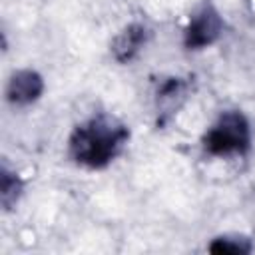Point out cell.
<instances>
[{"label": "cell", "mask_w": 255, "mask_h": 255, "mask_svg": "<svg viewBox=\"0 0 255 255\" xmlns=\"http://www.w3.org/2000/svg\"><path fill=\"white\" fill-rule=\"evenodd\" d=\"M143 28L141 26H129V28H126L118 38H116V44H114V54H116V58L118 60H122V62H126V60H129L133 54H135V50L139 48V44L143 42Z\"/></svg>", "instance_id": "obj_5"}, {"label": "cell", "mask_w": 255, "mask_h": 255, "mask_svg": "<svg viewBox=\"0 0 255 255\" xmlns=\"http://www.w3.org/2000/svg\"><path fill=\"white\" fill-rule=\"evenodd\" d=\"M42 92V80L34 72H18L8 86V98L18 104L32 102Z\"/></svg>", "instance_id": "obj_4"}, {"label": "cell", "mask_w": 255, "mask_h": 255, "mask_svg": "<svg viewBox=\"0 0 255 255\" xmlns=\"http://www.w3.org/2000/svg\"><path fill=\"white\" fill-rule=\"evenodd\" d=\"M126 139V129L110 118H98L76 129L72 137V151L78 161L92 167L108 163L122 141Z\"/></svg>", "instance_id": "obj_1"}, {"label": "cell", "mask_w": 255, "mask_h": 255, "mask_svg": "<svg viewBox=\"0 0 255 255\" xmlns=\"http://www.w3.org/2000/svg\"><path fill=\"white\" fill-rule=\"evenodd\" d=\"M221 30V22H219V16L211 10H203L187 28V34H185V44L189 48H201V46H207L211 44L217 34Z\"/></svg>", "instance_id": "obj_3"}, {"label": "cell", "mask_w": 255, "mask_h": 255, "mask_svg": "<svg viewBox=\"0 0 255 255\" xmlns=\"http://www.w3.org/2000/svg\"><path fill=\"white\" fill-rule=\"evenodd\" d=\"M247 141H249V129L239 114L223 116L221 122L205 135V147L217 155L229 151H241L247 147Z\"/></svg>", "instance_id": "obj_2"}]
</instances>
